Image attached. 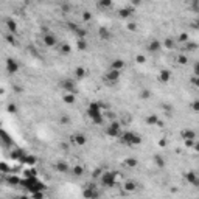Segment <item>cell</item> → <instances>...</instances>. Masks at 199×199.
Returning <instances> with one entry per match:
<instances>
[{
    "label": "cell",
    "mask_w": 199,
    "mask_h": 199,
    "mask_svg": "<svg viewBox=\"0 0 199 199\" xmlns=\"http://www.w3.org/2000/svg\"><path fill=\"white\" fill-rule=\"evenodd\" d=\"M120 142L122 143H125V145H139L140 142H142V139H140V135L139 134H135V132H131V131H126V132H120Z\"/></svg>",
    "instance_id": "6da1fadb"
},
{
    "label": "cell",
    "mask_w": 199,
    "mask_h": 199,
    "mask_svg": "<svg viewBox=\"0 0 199 199\" xmlns=\"http://www.w3.org/2000/svg\"><path fill=\"white\" fill-rule=\"evenodd\" d=\"M100 184L103 187H114L115 185V173L112 171H106V173H101L100 174Z\"/></svg>",
    "instance_id": "7a4b0ae2"
},
{
    "label": "cell",
    "mask_w": 199,
    "mask_h": 199,
    "mask_svg": "<svg viewBox=\"0 0 199 199\" xmlns=\"http://www.w3.org/2000/svg\"><path fill=\"white\" fill-rule=\"evenodd\" d=\"M120 132H122V125L118 122H111L106 128V134L109 137H118Z\"/></svg>",
    "instance_id": "3957f363"
},
{
    "label": "cell",
    "mask_w": 199,
    "mask_h": 199,
    "mask_svg": "<svg viewBox=\"0 0 199 199\" xmlns=\"http://www.w3.org/2000/svg\"><path fill=\"white\" fill-rule=\"evenodd\" d=\"M61 87H62V90H65V92H69V93H76L78 90H76V82L73 81V79H64L62 82H61Z\"/></svg>",
    "instance_id": "277c9868"
},
{
    "label": "cell",
    "mask_w": 199,
    "mask_h": 199,
    "mask_svg": "<svg viewBox=\"0 0 199 199\" xmlns=\"http://www.w3.org/2000/svg\"><path fill=\"white\" fill-rule=\"evenodd\" d=\"M72 143H75L76 146H84L87 143V137L82 132H76L72 135Z\"/></svg>",
    "instance_id": "5b68a950"
},
{
    "label": "cell",
    "mask_w": 199,
    "mask_h": 199,
    "mask_svg": "<svg viewBox=\"0 0 199 199\" xmlns=\"http://www.w3.org/2000/svg\"><path fill=\"white\" fill-rule=\"evenodd\" d=\"M17 70H19V62L16 61V59H7V72L10 73V75H14V73H17Z\"/></svg>",
    "instance_id": "8992f818"
},
{
    "label": "cell",
    "mask_w": 199,
    "mask_h": 199,
    "mask_svg": "<svg viewBox=\"0 0 199 199\" xmlns=\"http://www.w3.org/2000/svg\"><path fill=\"white\" fill-rule=\"evenodd\" d=\"M44 44H45L47 47H55V45L58 44V39H56V36H55L53 33H47V34L44 36Z\"/></svg>",
    "instance_id": "52a82bcc"
},
{
    "label": "cell",
    "mask_w": 199,
    "mask_h": 199,
    "mask_svg": "<svg viewBox=\"0 0 199 199\" xmlns=\"http://www.w3.org/2000/svg\"><path fill=\"white\" fill-rule=\"evenodd\" d=\"M148 50H149V53H157V51H160V50H162V42L157 41V39H153V41L148 44Z\"/></svg>",
    "instance_id": "ba28073f"
},
{
    "label": "cell",
    "mask_w": 199,
    "mask_h": 199,
    "mask_svg": "<svg viewBox=\"0 0 199 199\" xmlns=\"http://www.w3.org/2000/svg\"><path fill=\"white\" fill-rule=\"evenodd\" d=\"M118 78H120V70L111 69V70H108V72H106V79H108V81L115 82V81H118Z\"/></svg>",
    "instance_id": "9c48e42d"
},
{
    "label": "cell",
    "mask_w": 199,
    "mask_h": 199,
    "mask_svg": "<svg viewBox=\"0 0 199 199\" xmlns=\"http://www.w3.org/2000/svg\"><path fill=\"white\" fill-rule=\"evenodd\" d=\"M185 179H187V182H188V184H193V185H199V177H197V174H196L194 171H190V173H187V174H185Z\"/></svg>",
    "instance_id": "30bf717a"
},
{
    "label": "cell",
    "mask_w": 199,
    "mask_h": 199,
    "mask_svg": "<svg viewBox=\"0 0 199 199\" xmlns=\"http://www.w3.org/2000/svg\"><path fill=\"white\" fill-rule=\"evenodd\" d=\"M162 47L168 48V50H174L176 47V39L174 38H165V41L162 42Z\"/></svg>",
    "instance_id": "8fae6325"
},
{
    "label": "cell",
    "mask_w": 199,
    "mask_h": 199,
    "mask_svg": "<svg viewBox=\"0 0 199 199\" xmlns=\"http://www.w3.org/2000/svg\"><path fill=\"white\" fill-rule=\"evenodd\" d=\"M170 78H171L170 70H166V69L160 70V73H159V79H160L162 82H168V81H170Z\"/></svg>",
    "instance_id": "7c38bea8"
},
{
    "label": "cell",
    "mask_w": 199,
    "mask_h": 199,
    "mask_svg": "<svg viewBox=\"0 0 199 199\" xmlns=\"http://www.w3.org/2000/svg\"><path fill=\"white\" fill-rule=\"evenodd\" d=\"M73 73H75V78H78V79H82V78L87 75V70H86L84 67H76Z\"/></svg>",
    "instance_id": "4fadbf2b"
},
{
    "label": "cell",
    "mask_w": 199,
    "mask_h": 199,
    "mask_svg": "<svg viewBox=\"0 0 199 199\" xmlns=\"http://www.w3.org/2000/svg\"><path fill=\"white\" fill-rule=\"evenodd\" d=\"M112 0H98V8L101 10H108V8H112Z\"/></svg>",
    "instance_id": "5bb4252c"
},
{
    "label": "cell",
    "mask_w": 199,
    "mask_h": 199,
    "mask_svg": "<svg viewBox=\"0 0 199 199\" xmlns=\"http://www.w3.org/2000/svg\"><path fill=\"white\" fill-rule=\"evenodd\" d=\"M98 34H100V38L104 39V41H108V39H111V38H112V33H111L109 30H106V28H100Z\"/></svg>",
    "instance_id": "9a60e30c"
},
{
    "label": "cell",
    "mask_w": 199,
    "mask_h": 199,
    "mask_svg": "<svg viewBox=\"0 0 199 199\" xmlns=\"http://www.w3.org/2000/svg\"><path fill=\"white\" fill-rule=\"evenodd\" d=\"M0 137H2V140H3V143H5L7 146H11V145H13V140L10 139V135H8L7 132H3L2 129H0Z\"/></svg>",
    "instance_id": "2e32d148"
},
{
    "label": "cell",
    "mask_w": 199,
    "mask_h": 199,
    "mask_svg": "<svg viewBox=\"0 0 199 199\" xmlns=\"http://www.w3.org/2000/svg\"><path fill=\"white\" fill-rule=\"evenodd\" d=\"M111 69H115V70H122V69H125V62H123L122 59H115V61L111 64Z\"/></svg>",
    "instance_id": "e0dca14e"
},
{
    "label": "cell",
    "mask_w": 199,
    "mask_h": 199,
    "mask_svg": "<svg viewBox=\"0 0 199 199\" xmlns=\"http://www.w3.org/2000/svg\"><path fill=\"white\" fill-rule=\"evenodd\" d=\"M62 100H64V103H67V104H73L75 103V93H69L67 92Z\"/></svg>",
    "instance_id": "ac0fdd59"
},
{
    "label": "cell",
    "mask_w": 199,
    "mask_h": 199,
    "mask_svg": "<svg viewBox=\"0 0 199 199\" xmlns=\"http://www.w3.org/2000/svg\"><path fill=\"white\" fill-rule=\"evenodd\" d=\"M56 170H58L59 173H67V171H69V165H67L65 162H58V163H56Z\"/></svg>",
    "instance_id": "d6986e66"
},
{
    "label": "cell",
    "mask_w": 199,
    "mask_h": 199,
    "mask_svg": "<svg viewBox=\"0 0 199 199\" xmlns=\"http://www.w3.org/2000/svg\"><path fill=\"white\" fill-rule=\"evenodd\" d=\"M123 188L126 190V191H129V193H132V191H135L137 190V185L134 184V182H125V185H123Z\"/></svg>",
    "instance_id": "ffe728a7"
},
{
    "label": "cell",
    "mask_w": 199,
    "mask_h": 199,
    "mask_svg": "<svg viewBox=\"0 0 199 199\" xmlns=\"http://www.w3.org/2000/svg\"><path fill=\"white\" fill-rule=\"evenodd\" d=\"M7 27H8L10 33L16 34V31H17V25H16V22H14V20H7Z\"/></svg>",
    "instance_id": "44dd1931"
},
{
    "label": "cell",
    "mask_w": 199,
    "mask_h": 199,
    "mask_svg": "<svg viewBox=\"0 0 199 199\" xmlns=\"http://www.w3.org/2000/svg\"><path fill=\"white\" fill-rule=\"evenodd\" d=\"M76 47H78V50H87V39H78L76 41Z\"/></svg>",
    "instance_id": "7402d4cb"
},
{
    "label": "cell",
    "mask_w": 199,
    "mask_h": 199,
    "mask_svg": "<svg viewBox=\"0 0 199 199\" xmlns=\"http://www.w3.org/2000/svg\"><path fill=\"white\" fill-rule=\"evenodd\" d=\"M184 139H185V140H194V139H196V132L191 131V129H187V131L184 132Z\"/></svg>",
    "instance_id": "603a6c76"
},
{
    "label": "cell",
    "mask_w": 199,
    "mask_h": 199,
    "mask_svg": "<svg viewBox=\"0 0 199 199\" xmlns=\"http://www.w3.org/2000/svg\"><path fill=\"white\" fill-rule=\"evenodd\" d=\"M132 8H123V10H120V13H118V16L120 17H129L131 14H132Z\"/></svg>",
    "instance_id": "cb8c5ba5"
},
{
    "label": "cell",
    "mask_w": 199,
    "mask_h": 199,
    "mask_svg": "<svg viewBox=\"0 0 199 199\" xmlns=\"http://www.w3.org/2000/svg\"><path fill=\"white\" fill-rule=\"evenodd\" d=\"M125 165H126V166H129V168H134V166H137V159H134V157H128V159H125Z\"/></svg>",
    "instance_id": "d4e9b609"
},
{
    "label": "cell",
    "mask_w": 199,
    "mask_h": 199,
    "mask_svg": "<svg viewBox=\"0 0 199 199\" xmlns=\"http://www.w3.org/2000/svg\"><path fill=\"white\" fill-rule=\"evenodd\" d=\"M59 51H61L62 55H70L72 48H70V45H69V44H62V45L59 47Z\"/></svg>",
    "instance_id": "484cf974"
},
{
    "label": "cell",
    "mask_w": 199,
    "mask_h": 199,
    "mask_svg": "<svg viewBox=\"0 0 199 199\" xmlns=\"http://www.w3.org/2000/svg\"><path fill=\"white\" fill-rule=\"evenodd\" d=\"M140 98H142V100H149V98H151V90H149V89H143L142 93H140Z\"/></svg>",
    "instance_id": "4316f807"
},
{
    "label": "cell",
    "mask_w": 199,
    "mask_h": 199,
    "mask_svg": "<svg viewBox=\"0 0 199 199\" xmlns=\"http://www.w3.org/2000/svg\"><path fill=\"white\" fill-rule=\"evenodd\" d=\"M187 3L190 5V8L196 13L197 11V3H199V0H187Z\"/></svg>",
    "instance_id": "83f0119b"
},
{
    "label": "cell",
    "mask_w": 199,
    "mask_h": 199,
    "mask_svg": "<svg viewBox=\"0 0 199 199\" xmlns=\"http://www.w3.org/2000/svg\"><path fill=\"white\" fill-rule=\"evenodd\" d=\"M72 173L75 174V176H82V173H84V168L82 166H73V170H72Z\"/></svg>",
    "instance_id": "f1b7e54d"
},
{
    "label": "cell",
    "mask_w": 199,
    "mask_h": 199,
    "mask_svg": "<svg viewBox=\"0 0 199 199\" xmlns=\"http://www.w3.org/2000/svg\"><path fill=\"white\" fill-rule=\"evenodd\" d=\"M177 62H179V64H182V65H185V64L188 62L187 55H184V53H182V55H179V56H177Z\"/></svg>",
    "instance_id": "f546056e"
},
{
    "label": "cell",
    "mask_w": 199,
    "mask_h": 199,
    "mask_svg": "<svg viewBox=\"0 0 199 199\" xmlns=\"http://www.w3.org/2000/svg\"><path fill=\"white\" fill-rule=\"evenodd\" d=\"M131 115H128V114H125L123 117H122V122H120V125H131Z\"/></svg>",
    "instance_id": "4dcf8cb0"
},
{
    "label": "cell",
    "mask_w": 199,
    "mask_h": 199,
    "mask_svg": "<svg viewBox=\"0 0 199 199\" xmlns=\"http://www.w3.org/2000/svg\"><path fill=\"white\" fill-rule=\"evenodd\" d=\"M157 122H159L157 115H149V117L146 118V123H148V125H157Z\"/></svg>",
    "instance_id": "1f68e13d"
},
{
    "label": "cell",
    "mask_w": 199,
    "mask_h": 199,
    "mask_svg": "<svg viewBox=\"0 0 199 199\" xmlns=\"http://www.w3.org/2000/svg\"><path fill=\"white\" fill-rule=\"evenodd\" d=\"M154 162H156L157 166H163V165H165V160H163L162 156H156V157H154Z\"/></svg>",
    "instance_id": "d6a6232c"
},
{
    "label": "cell",
    "mask_w": 199,
    "mask_h": 199,
    "mask_svg": "<svg viewBox=\"0 0 199 199\" xmlns=\"http://www.w3.org/2000/svg\"><path fill=\"white\" fill-rule=\"evenodd\" d=\"M7 180H8L10 184H13V185H19V184H20V180H19L16 176H8V177H7Z\"/></svg>",
    "instance_id": "836d02e7"
},
{
    "label": "cell",
    "mask_w": 199,
    "mask_h": 199,
    "mask_svg": "<svg viewBox=\"0 0 199 199\" xmlns=\"http://www.w3.org/2000/svg\"><path fill=\"white\" fill-rule=\"evenodd\" d=\"M7 41H8V42H11V44H14V45L17 44V42H16V39H14V34H13V33L7 34Z\"/></svg>",
    "instance_id": "e575fe53"
},
{
    "label": "cell",
    "mask_w": 199,
    "mask_h": 199,
    "mask_svg": "<svg viewBox=\"0 0 199 199\" xmlns=\"http://www.w3.org/2000/svg\"><path fill=\"white\" fill-rule=\"evenodd\" d=\"M135 61H137L139 64H145L146 58H145V56H142V55H139V56H135Z\"/></svg>",
    "instance_id": "d590c367"
},
{
    "label": "cell",
    "mask_w": 199,
    "mask_h": 199,
    "mask_svg": "<svg viewBox=\"0 0 199 199\" xmlns=\"http://www.w3.org/2000/svg\"><path fill=\"white\" fill-rule=\"evenodd\" d=\"M0 171H3V173H10V168H8L5 163H0Z\"/></svg>",
    "instance_id": "8d00e7d4"
},
{
    "label": "cell",
    "mask_w": 199,
    "mask_h": 199,
    "mask_svg": "<svg viewBox=\"0 0 199 199\" xmlns=\"http://www.w3.org/2000/svg\"><path fill=\"white\" fill-rule=\"evenodd\" d=\"M61 10H62V11H64V13H65V14H67V13H69V11H70V7H69V5H67V3H64V5H62V7H61Z\"/></svg>",
    "instance_id": "74e56055"
},
{
    "label": "cell",
    "mask_w": 199,
    "mask_h": 199,
    "mask_svg": "<svg viewBox=\"0 0 199 199\" xmlns=\"http://www.w3.org/2000/svg\"><path fill=\"white\" fill-rule=\"evenodd\" d=\"M82 19H84V20H90V19H92V14H90V13H84V14H82Z\"/></svg>",
    "instance_id": "f35d334b"
},
{
    "label": "cell",
    "mask_w": 199,
    "mask_h": 199,
    "mask_svg": "<svg viewBox=\"0 0 199 199\" xmlns=\"http://www.w3.org/2000/svg\"><path fill=\"white\" fill-rule=\"evenodd\" d=\"M69 122H70V120H69V117H65V115H64V117H61V123H64V125H69Z\"/></svg>",
    "instance_id": "ab89813d"
},
{
    "label": "cell",
    "mask_w": 199,
    "mask_h": 199,
    "mask_svg": "<svg viewBox=\"0 0 199 199\" xmlns=\"http://www.w3.org/2000/svg\"><path fill=\"white\" fill-rule=\"evenodd\" d=\"M128 28H129L131 31H135V30H137V25H135V24H129V25H128Z\"/></svg>",
    "instance_id": "60d3db41"
},
{
    "label": "cell",
    "mask_w": 199,
    "mask_h": 199,
    "mask_svg": "<svg viewBox=\"0 0 199 199\" xmlns=\"http://www.w3.org/2000/svg\"><path fill=\"white\" fill-rule=\"evenodd\" d=\"M179 41H180V42H185V41H188V36H187V34H180Z\"/></svg>",
    "instance_id": "b9f144b4"
},
{
    "label": "cell",
    "mask_w": 199,
    "mask_h": 199,
    "mask_svg": "<svg viewBox=\"0 0 199 199\" xmlns=\"http://www.w3.org/2000/svg\"><path fill=\"white\" fill-rule=\"evenodd\" d=\"M8 111H10V112H13V114H14V112H16V111H17V109H16V106H14V104H10V106H8Z\"/></svg>",
    "instance_id": "7bdbcfd3"
},
{
    "label": "cell",
    "mask_w": 199,
    "mask_h": 199,
    "mask_svg": "<svg viewBox=\"0 0 199 199\" xmlns=\"http://www.w3.org/2000/svg\"><path fill=\"white\" fill-rule=\"evenodd\" d=\"M197 108H199V104H197V101H194V103H193V109L197 111Z\"/></svg>",
    "instance_id": "ee69618b"
},
{
    "label": "cell",
    "mask_w": 199,
    "mask_h": 199,
    "mask_svg": "<svg viewBox=\"0 0 199 199\" xmlns=\"http://www.w3.org/2000/svg\"><path fill=\"white\" fill-rule=\"evenodd\" d=\"M142 0H132V3H140Z\"/></svg>",
    "instance_id": "f6af8a7d"
},
{
    "label": "cell",
    "mask_w": 199,
    "mask_h": 199,
    "mask_svg": "<svg viewBox=\"0 0 199 199\" xmlns=\"http://www.w3.org/2000/svg\"><path fill=\"white\" fill-rule=\"evenodd\" d=\"M0 184H2V179H0Z\"/></svg>",
    "instance_id": "bcb514c9"
}]
</instances>
